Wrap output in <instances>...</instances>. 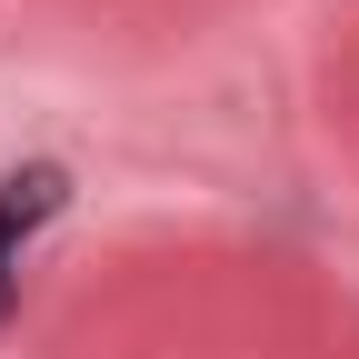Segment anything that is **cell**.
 <instances>
[{
	"instance_id": "1",
	"label": "cell",
	"mask_w": 359,
	"mask_h": 359,
	"mask_svg": "<svg viewBox=\"0 0 359 359\" xmlns=\"http://www.w3.org/2000/svg\"><path fill=\"white\" fill-rule=\"evenodd\" d=\"M60 200H70V180L50 170V160H30V170H11L0 180V309H11V280H20V250L60 219Z\"/></svg>"
}]
</instances>
